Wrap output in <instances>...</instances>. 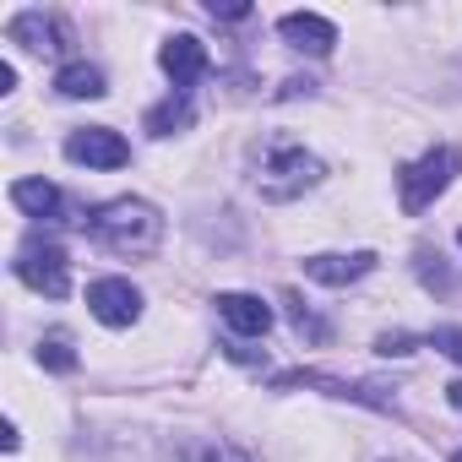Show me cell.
Masks as SVG:
<instances>
[{
  "instance_id": "277c9868",
  "label": "cell",
  "mask_w": 462,
  "mask_h": 462,
  "mask_svg": "<svg viewBox=\"0 0 462 462\" xmlns=\"http://www.w3.org/2000/svg\"><path fill=\"white\" fill-rule=\"evenodd\" d=\"M17 278L33 289V294H50V300H60L66 289H71V267H66V251L60 245H50V240H28L23 251H17Z\"/></svg>"
},
{
  "instance_id": "30bf717a",
  "label": "cell",
  "mask_w": 462,
  "mask_h": 462,
  "mask_svg": "<svg viewBox=\"0 0 462 462\" xmlns=\"http://www.w3.org/2000/svg\"><path fill=\"white\" fill-rule=\"evenodd\" d=\"M278 33H283L294 50H305V55H332V44H337V28H332L327 17H316V12H289V17L278 23Z\"/></svg>"
},
{
  "instance_id": "8fae6325",
  "label": "cell",
  "mask_w": 462,
  "mask_h": 462,
  "mask_svg": "<svg viewBox=\"0 0 462 462\" xmlns=\"http://www.w3.org/2000/svg\"><path fill=\"white\" fill-rule=\"evenodd\" d=\"M370 267H375L370 251H354V256H305V278H316V283H327V289H343V283L365 278Z\"/></svg>"
},
{
  "instance_id": "d6986e66",
  "label": "cell",
  "mask_w": 462,
  "mask_h": 462,
  "mask_svg": "<svg viewBox=\"0 0 462 462\" xmlns=\"http://www.w3.org/2000/svg\"><path fill=\"white\" fill-rule=\"evenodd\" d=\"M381 354H386V359H402V354H413V337H408V332H386V337H381Z\"/></svg>"
},
{
  "instance_id": "5bb4252c",
  "label": "cell",
  "mask_w": 462,
  "mask_h": 462,
  "mask_svg": "<svg viewBox=\"0 0 462 462\" xmlns=\"http://www.w3.org/2000/svg\"><path fill=\"white\" fill-rule=\"evenodd\" d=\"M185 125H190V98H185V93H174L169 104H158V109L147 115V131H152V136H174V131H185Z\"/></svg>"
},
{
  "instance_id": "8992f818",
  "label": "cell",
  "mask_w": 462,
  "mask_h": 462,
  "mask_svg": "<svg viewBox=\"0 0 462 462\" xmlns=\"http://www.w3.org/2000/svg\"><path fill=\"white\" fill-rule=\"evenodd\" d=\"M88 310H93L104 327H131L136 310H142V294H136L125 278H98V283L88 289Z\"/></svg>"
},
{
  "instance_id": "9a60e30c",
  "label": "cell",
  "mask_w": 462,
  "mask_h": 462,
  "mask_svg": "<svg viewBox=\"0 0 462 462\" xmlns=\"http://www.w3.org/2000/svg\"><path fill=\"white\" fill-rule=\"evenodd\" d=\"M39 359H44V370H60V375L77 370V354H71V337H66V332H50V337L39 343Z\"/></svg>"
},
{
  "instance_id": "44dd1931",
  "label": "cell",
  "mask_w": 462,
  "mask_h": 462,
  "mask_svg": "<svg viewBox=\"0 0 462 462\" xmlns=\"http://www.w3.org/2000/svg\"><path fill=\"white\" fill-rule=\"evenodd\" d=\"M446 402H451V408H462V381H451V386H446Z\"/></svg>"
},
{
  "instance_id": "ac0fdd59",
  "label": "cell",
  "mask_w": 462,
  "mask_h": 462,
  "mask_svg": "<svg viewBox=\"0 0 462 462\" xmlns=\"http://www.w3.org/2000/svg\"><path fill=\"white\" fill-rule=\"evenodd\" d=\"M196 462H251V457H245L240 446H228V440H217V446H207V451H201Z\"/></svg>"
},
{
  "instance_id": "52a82bcc",
  "label": "cell",
  "mask_w": 462,
  "mask_h": 462,
  "mask_svg": "<svg viewBox=\"0 0 462 462\" xmlns=\"http://www.w3.org/2000/svg\"><path fill=\"white\" fill-rule=\"evenodd\" d=\"M158 66H163V71L174 77V88L185 93L190 82H201V77H207V66H212V60H207V44H201V39H190V33H174V39L158 50Z\"/></svg>"
},
{
  "instance_id": "6da1fadb",
  "label": "cell",
  "mask_w": 462,
  "mask_h": 462,
  "mask_svg": "<svg viewBox=\"0 0 462 462\" xmlns=\"http://www.w3.org/2000/svg\"><path fill=\"white\" fill-rule=\"evenodd\" d=\"M82 228H88V240H98L115 256H152L163 245V217H158V207H147L136 196H120V201L93 207Z\"/></svg>"
},
{
  "instance_id": "ba28073f",
  "label": "cell",
  "mask_w": 462,
  "mask_h": 462,
  "mask_svg": "<svg viewBox=\"0 0 462 462\" xmlns=\"http://www.w3.org/2000/svg\"><path fill=\"white\" fill-rule=\"evenodd\" d=\"M6 39H12V44H28V50H39V55H44V50L55 55V50L71 44L66 23H60V17H44V12H23V17H12Z\"/></svg>"
},
{
  "instance_id": "7c38bea8",
  "label": "cell",
  "mask_w": 462,
  "mask_h": 462,
  "mask_svg": "<svg viewBox=\"0 0 462 462\" xmlns=\"http://www.w3.org/2000/svg\"><path fill=\"white\" fill-rule=\"evenodd\" d=\"M55 93L60 98H104V71L88 66V60H71V66H60Z\"/></svg>"
},
{
  "instance_id": "7402d4cb",
  "label": "cell",
  "mask_w": 462,
  "mask_h": 462,
  "mask_svg": "<svg viewBox=\"0 0 462 462\" xmlns=\"http://www.w3.org/2000/svg\"><path fill=\"white\" fill-rule=\"evenodd\" d=\"M451 462H462V451H457V457H451Z\"/></svg>"
},
{
  "instance_id": "3957f363",
  "label": "cell",
  "mask_w": 462,
  "mask_h": 462,
  "mask_svg": "<svg viewBox=\"0 0 462 462\" xmlns=\"http://www.w3.org/2000/svg\"><path fill=\"white\" fill-rule=\"evenodd\" d=\"M457 174V152L451 147H430L419 163H408L397 174V196H402V212H424Z\"/></svg>"
},
{
  "instance_id": "ffe728a7",
  "label": "cell",
  "mask_w": 462,
  "mask_h": 462,
  "mask_svg": "<svg viewBox=\"0 0 462 462\" xmlns=\"http://www.w3.org/2000/svg\"><path fill=\"white\" fill-rule=\"evenodd\" d=\"M212 17H217V23H245L251 6H217V0H212Z\"/></svg>"
},
{
  "instance_id": "9c48e42d",
  "label": "cell",
  "mask_w": 462,
  "mask_h": 462,
  "mask_svg": "<svg viewBox=\"0 0 462 462\" xmlns=\"http://www.w3.org/2000/svg\"><path fill=\"white\" fill-rule=\"evenodd\" d=\"M217 316L240 337H267L273 332V305H262L256 294H217Z\"/></svg>"
},
{
  "instance_id": "7a4b0ae2",
  "label": "cell",
  "mask_w": 462,
  "mask_h": 462,
  "mask_svg": "<svg viewBox=\"0 0 462 462\" xmlns=\"http://www.w3.org/2000/svg\"><path fill=\"white\" fill-rule=\"evenodd\" d=\"M251 180H256V190H262L267 201H294V196H305V190L321 180V158L305 152L294 136H273V142H262Z\"/></svg>"
},
{
  "instance_id": "2e32d148",
  "label": "cell",
  "mask_w": 462,
  "mask_h": 462,
  "mask_svg": "<svg viewBox=\"0 0 462 462\" xmlns=\"http://www.w3.org/2000/svg\"><path fill=\"white\" fill-rule=\"evenodd\" d=\"M283 305H289V321H294V332H300V337H310V343H327V321H321V316H316L305 300H294V294H289Z\"/></svg>"
},
{
  "instance_id": "4fadbf2b",
  "label": "cell",
  "mask_w": 462,
  "mask_h": 462,
  "mask_svg": "<svg viewBox=\"0 0 462 462\" xmlns=\"http://www.w3.org/2000/svg\"><path fill=\"white\" fill-rule=\"evenodd\" d=\"M12 201H17L23 212H33V217H50V212L60 207V190H55L50 180H17V185H12Z\"/></svg>"
},
{
  "instance_id": "5b68a950",
  "label": "cell",
  "mask_w": 462,
  "mask_h": 462,
  "mask_svg": "<svg viewBox=\"0 0 462 462\" xmlns=\"http://www.w3.org/2000/svg\"><path fill=\"white\" fill-rule=\"evenodd\" d=\"M66 158L88 163V169H125L131 163V142L120 131H109V125H88V131L66 136Z\"/></svg>"
},
{
  "instance_id": "603a6c76",
  "label": "cell",
  "mask_w": 462,
  "mask_h": 462,
  "mask_svg": "<svg viewBox=\"0 0 462 462\" xmlns=\"http://www.w3.org/2000/svg\"><path fill=\"white\" fill-rule=\"evenodd\" d=\"M457 240H462V235H457Z\"/></svg>"
},
{
  "instance_id": "e0dca14e",
  "label": "cell",
  "mask_w": 462,
  "mask_h": 462,
  "mask_svg": "<svg viewBox=\"0 0 462 462\" xmlns=\"http://www.w3.org/2000/svg\"><path fill=\"white\" fill-rule=\"evenodd\" d=\"M430 348H440L446 359L462 365V327H435V332H430Z\"/></svg>"
}]
</instances>
